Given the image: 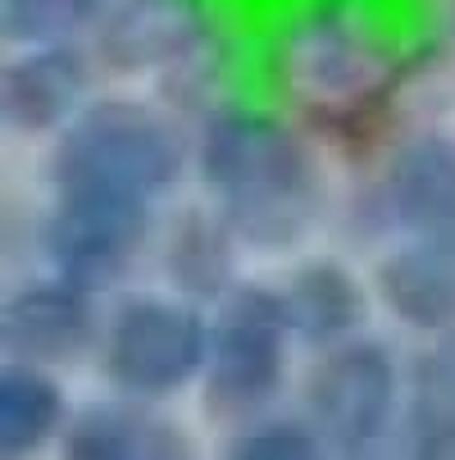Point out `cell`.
Here are the masks:
<instances>
[{"label": "cell", "instance_id": "13", "mask_svg": "<svg viewBox=\"0 0 455 460\" xmlns=\"http://www.w3.org/2000/svg\"><path fill=\"white\" fill-rule=\"evenodd\" d=\"M382 305L419 333H455V237H406L373 274Z\"/></svg>", "mask_w": 455, "mask_h": 460}, {"label": "cell", "instance_id": "3", "mask_svg": "<svg viewBox=\"0 0 455 460\" xmlns=\"http://www.w3.org/2000/svg\"><path fill=\"white\" fill-rule=\"evenodd\" d=\"M278 83L319 119H360L401 83V59L355 0H314L278 41Z\"/></svg>", "mask_w": 455, "mask_h": 460}, {"label": "cell", "instance_id": "10", "mask_svg": "<svg viewBox=\"0 0 455 460\" xmlns=\"http://www.w3.org/2000/svg\"><path fill=\"white\" fill-rule=\"evenodd\" d=\"M92 37L114 74H182L210 41V10L206 0H114Z\"/></svg>", "mask_w": 455, "mask_h": 460}, {"label": "cell", "instance_id": "19", "mask_svg": "<svg viewBox=\"0 0 455 460\" xmlns=\"http://www.w3.org/2000/svg\"><path fill=\"white\" fill-rule=\"evenodd\" d=\"M228 451L246 456V460H314L328 451V442H323V433L314 429V420L305 411L301 415L259 411L232 429Z\"/></svg>", "mask_w": 455, "mask_h": 460}, {"label": "cell", "instance_id": "6", "mask_svg": "<svg viewBox=\"0 0 455 460\" xmlns=\"http://www.w3.org/2000/svg\"><path fill=\"white\" fill-rule=\"evenodd\" d=\"M406 374L397 369L392 351L373 338H351L319 351L305 378V415L323 433L328 451L360 456L373 451L401 424Z\"/></svg>", "mask_w": 455, "mask_h": 460}, {"label": "cell", "instance_id": "1", "mask_svg": "<svg viewBox=\"0 0 455 460\" xmlns=\"http://www.w3.org/2000/svg\"><path fill=\"white\" fill-rule=\"evenodd\" d=\"M197 169L228 228L259 251L296 246L323 210L310 146L292 123L265 110L219 105L201 128Z\"/></svg>", "mask_w": 455, "mask_h": 460}, {"label": "cell", "instance_id": "16", "mask_svg": "<svg viewBox=\"0 0 455 460\" xmlns=\"http://www.w3.org/2000/svg\"><path fill=\"white\" fill-rule=\"evenodd\" d=\"M69 406L50 365L10 360L0 369V456H32L64 433Z\"/></svg>", "mask_w": 455, "mask_h": 460}, {"label": "cell", "instance_id": "8", "mask_svg": "<svg viewBox=\"0 0 455 460\" xmlns=\"http://www.w3.org/2000/svg\"><path fill=\"white\" fill-rule=\"evenodd\" d=\"M360 228L455 237V133H419L401 142L364 191Z\"/></svg>", "mask_w": 455, "mask_h": 460}, {"label": "cell", "instance_id": "17", "mask_svg": "<svg viewBox=\"0 0 455 460\" xmlns=\"http://www.w3.org/2000/svg\"><path fill=\"white\" fill-rule=\"evenodd\" d=\"M241 237L228 228V219L219 210H187L169 242H164V274L178 292L187 296H210L219 301L223 292H232L237 283V246Z\"/></svg>", "mask_w": 455, "mask_h": 460}, {"label": "cell", "instance_id": "14", "mask_svg": "<svg viewBox=\"0 0 455 460\" xmlns=\"http://www.w3.org/2000/svg\"><path fill=\"white\" fill-rule=\"evenodd\" d=\"M278 296L292 323V338L314 351L360 338V328L369 319V296L342 260H305V265L287 274Z\"/></svg>", "mask_w": 455, "mask_h": 460}, {"label": "cell", "instance_id": "5", "mask_svg": "<svg viewBox=\"0 0 455 460\" xmlns=\"http://www.w3.org/2000/svg\"><path fill=\"white\" fill-rule=\"evenodd\" d=\"M210 319L182 296H123L101 333V369L114 392L169 402L201 383Z\"/></svg>", "mask_w": 455, "mask_h": 460}, {"label": "cell", "instance_id": "4", "mask_svg": "<svg viewBox=\"0 0 455 460\" xmlns=\"http://www.w3.org/2000/svg\"><path fill=\"white\" fill-rule=\"evenodd\" d=\"M292 342L296 338L278 288L237 283L232 292H223L210 319V347L201 369L206 411L228 424L269 411L287 378Z\"/></svg>", "mask_w": 455, "mask_h": 460}, {"label": "cell", "instance_id": "7", "mask_svg": "<svg viewBox=\"0 0 455 460\" xmlns=\"http://www.w3.org/2000/svg\"><path fill=\"white\" fill-rule=\"evenodd\" d=\"M155 237V206L123 196L55 191V210L41 224V251L50 274L87 292H109L137 270Z\"/></svg>", "mask_w": 455, "mask_h": 460}, {"label": "cell", "instance_id": "18", "mask_svg": "<svg viewBox=\"0 0 455 460\" xmlns=\"http://www.w3.org/2000/svg\"><path fill=\"white\" fill-rule=\"evenodd\" d=\"M114 0H0V32L14 46L83 41L101 28Z\"/></svg>", "mask_w": 455, "mask_h": 460}, {"label": "cell", "instance_id": "9", "mask_svg": "<svg viewBox=\"0 0 455 460\" xmlns=\"http://www.w3.org/2000/svg\"><path fill=\"white\" fill-rule=\"evenodd\" d=\"M105 319L96 310V292L69 279H32L14 288L0 305V351L32 365H74L101 347Z\"/></svg>", "mask_w": 455, "mask_h": 460}, {"label": "cell", "instance_id": "12", "mask_svg": "<svg viewBox=\"0 0 455 460\" xmlns=\"http://www.w3.org/2000/svg\"><path fill=\"white\" fill-rule=\"evenodd\" d=\"M59 451L74 460H173L187 456V433L151 397H101L69 415Z\"/></svg>", "mask_w": 455, "mask_h": 460}, {"label": "cell", "instance_id": "11", "mask_svg": "<svg viewBox=\"0 0 455 460\" xmlns=\"http://www.w3.org/2000/svg\"><path fill=\"white\" fill-rule=\"evenodd\" d=\"M92 55L78 41L23 46L0 74V114L14 133H59L92 101Z\"/></svg>", "mask_w": 455, "mask_h": 460}, {"label": "cell", "instance_id": "2", "mask_svg": "<svg viewBox=\"0 0 455 460\" xmlns=\"http://www.w3.org/2000/svg\"><path fill=\"white\" fill-rule=\"evenodd\" d=\"M187 169V142L146 101L105 96L87 101L74 123L59 128L50 151L55 191L123 196V201L160 206Z\"/></svg>", "mask_w": 455, "mask_h": 460}, {"label": "cell", "instance_id": "15", "mask_svg": "<svg viewBox=\"0 0 455 460\" xmlns=\"http://www.w3.org/2000/svg\"><path fill=\"white\" fill-rule=\"evenodd\" d=\"M397 429L415 456H455V333L415 356Z\"/></svg>", "mask_w": 455, "mask_h": 460}]
</instances>
